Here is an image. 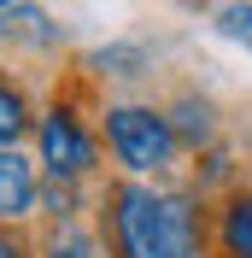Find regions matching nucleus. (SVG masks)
<instances>
[{
	"mask_svg": "<svg viewBox=\"0 0 252 258\" xmlns=\"http://www.w3.org/2000/svg\"><path fill=\"white\" fill-rule=\"evenodd\" d=\"M0 6H12V0H0Z\"/></svg>",
	"mask_w": 252,
	"mask_h": 258,
	"instance_id": "11",
	"label": "nucleus"
},
{
	"mask_svg": "<svg viewBox=\"0 0 252 258\" xmlns=\"http://www.w3.org/2000/svg\"><path fill=\"white\" fill-rule=\"evenodd\" d=\"M35 211V170L18 147H0V223Z\"/></svg>",
	"mask_w": 252,
	"mask_h": 258,
	"instance_id": "4",
	"label": "nucleus"
},
{
	"mask_svg": "<svg viewBox=\"0 0 252 258\" xmlns=\"http://www.w3.org/2000/svg\"><path fill=\"white\" fill-rule=\"evenodd\" d=\"M106 135H111L117 164H129L135 176L164 170L176 159V123L164 112H153V106H111L106 112Z\"/></svg>",
	"mask_w": 252,
	"mask_h": 258,
	"instance_id": "2",
	"label": "nucleus"
},
{
	"mask_svg": "<svg viewBox=\"0 0 252 258\" xmlns=\"http://www.w3.org/2000/svg\"><path fill=\"white\" fill-rule=\"evenodd\" d=\"M0 258H24V252H18V246H12V241H0Z\"/></svg>",
	"mask_w": 252,
	"mask_h": 258,
	"instance_id": "10",
	"label": "nucleus"
},
{
	"mask_svg": "<svg viewBox=\"0 0 252 258\" xmlns=\"http://www.w3.org/2000/svg\"><path fill=\"white\" fill-rule=\"evenodd\" d=\"M217 30L252 53V0H235V6H223V12H217Z\"/></svg>",
	"mask_w": 252,
	"mask_h": 258,
	"instance_id": "6",
	"label": "nucleus"
},
{
	"mask_svg": "<svg viewBox=\"0 0 252 258\" xmlns=\"http://www.w3.org/2000/svg\"><path fill=\"white\" fill-rule=\"evenodd\" d=\"M223 252L229 258H252V194H240L223 211Z\"/></svg>",
	"mask_w": 252,
	"mask_h": 258,
	"instance_id": "5",
	"label": "nucleus"
},
{
	"mask_svg": "<svg viewBox=\"0 0 252 258\" xmlns=\"http://www.w3.org/2000/svg\"><path fill=\"white\" fill-rule=\"evenodd\" d=\"M41 159H47V170L53 176H82L88 164H94V141L82 135V123L71 112H47L41 117Z\"/></svg>",
	"mask_w": 252,
	"mask_h": 258,
	"instance_id": "3",
	"label": "nucleus"
},
{
	"mask_svg": "<svg viewBox=\"0 0 252 258\" xmlns=\"http://www.w3.org/2000/svg\"><path fill=\"white\" fill-rule=\"evenodd\" d=\"M117 241H123V258H194L200 223L182 194H153L129 182L117 188Z\"/></svg>",
	"mask_w": 252,
	"mask_h": 258,
	"instance_id": "1",
	"label": "nucleus"
},
{
	"mask_svg": "<svg viewBox=\"0 0 252 258\" xmlns=\"http://www.w3.org/2000/svg\"><path fill=\"white\" fill-rule=\"evenodd\" d=\"M176 135L205 141V135H211V106H194V100H182V123H176Z\"/></svg>",
	"mask_w": 252,
	"mask_h": 258,
	"instance_id": "9",
	"label": "nucleus"
},
{
	"mask_svg": "<svg viewBox=\"0 0 252 258\" xmlns=\"http://www.w3.org/2000/svg\"><path fill=\"white\" fill-rule=\"evenodd\" d=\"M47 258H94V241H88L82 229H59L47 241Z\"/></svg>",
	"mask_w": 252,
	"mask_h": 258,
	"instance_id": "8",
	"label": "nucleus"
},
{
	"mask_svg": "<svg viewBox=\"0 0 252 258\" xmlns=\"http://www.w3.org/2000/svg\"><path fill=\"white\" fill-rule=\"evenodd\" d=\"M18 129H24V94L0 82V147H12V141H18Z\"/></svg>",
	"mask_w": 252,
	"mask_h": 258,
	"instance_id": "7",
	"label": "nucleus"
}]
</instances>
